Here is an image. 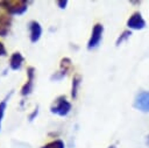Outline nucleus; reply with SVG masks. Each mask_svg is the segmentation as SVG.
Here are the masks:
<instances>
[{"mask_svg": "<svg viewBox=\"0 0 149 148\" xmlns=\"http://www.w3.org/2000/svg\"><path fill=\"white\" fill-rule=\"evenodd\" d=\"M23 61H24V58H23L22 54L19 52V51H15V52L12 54V56H10V58H9V68H10L12 70L16 71V70L21 69Z\"/></svg>", "mask_w": 149, "mask_h": 148, "instance_id": "1a4fd4ad", "label": "nucleus"}, {"mask_svg": "<svg viewBox=\"0 0 149 148\" xmlns=\"http://www.w3.org/2000/svg\"><path fill=\"white\" fill-rule=\"evenodd\" d=\"M68 5V0H58L57 1V6L61 8V9H64Z\"/></svg>", "mask_w": 149, "mask_h": 148, "instance_id": "dca6fc26", "label": "nucleus"}, {"mask_svg": "<svg viewBox=\"0 0 149 148\" xmlns=\"http://www.w3.org/2000/svg\"><path fill=\"white\" fill-rule=\"evenodd\" d=\"M70 69H71V59L68 58V57L62 58L59 71L55 72V73L50 77V79H51V80H61V79H63V78L66 76V73L69 72Z\"/></svg>", "mask_w": 149, "mask_h": 148, "instance_id": "0eeeda50", "label": "nucleus"}, {"mask_svg": "<svg viewBox=\"0 0 149 148\" xmlns=\"http://www.w3.org/2000/svg\"><path fill=\"white\" fill-rule=\"evenodd\" d=\"M127 26L129 29H134V30H140L143 29L146 27V21L142 17L140 12H135L132 14V16L128 19L127 21Z\"/></svg>", "mask_w": 149, "mask_h": 148, "instance_id": "423d86ee", "label": "nucleus"}, {"mask_svg": "<svg viewBox=\"0 0 149 148\" xmlns=\"http://www.w3.org/2000/svg\"><path fill=\"white\" fill-rule=\"evenodd\" d=\"M81 83V77L79 75H74L72 78V87H71V97L73 99L77 98V93H78V87Z\"/></svg>", "mask_w": 149, "mask_h": 148, "instance_id": "9b49d317", "label": "nucleus"}, {"mask_svg": "<svg viewBox=\"0 0 149 148\" xmlns=\"http://www.w3.org/2000/svg\"><path fill=\"white\" fill-rule=\"evenodd\" d=\"M12 23V17L8 14L0 13V36H6L8 34Z\"/></svg>", "mask_w": 149, "mask_h": 148, "instance_id": "9d476101", "label": "nucleus"}, {"mask_svg": "<svg viewBox=\"0 0 149 148\" xmlns=\"http://www.w3.org/2000/svg\"><path fill=\"white\" fill-rule=\"evenodd\" d=\"M27 82L26 84L21 87V96L26 97L33 92L34 89V77H35V68L34 66H28L27 68Z\"/></svg>", "mask_w": 149, "mask_h": 148, "instance_id": "39448f33", "label": "nucleus"}, {"mask_svg": "<svg viewBox=\"0 0 149 148\" xmlns=\"http://www.w3.org/2000/svg\"><path fill=\"white\" fill-rule=\"evenodd\" d=\"M8 98H9V96H6V98L0 101V128H1V121H2V118L5 114V110L7 107V99Z\"/></svg>", "mask_w": 149, "mask_h": 148, "instance_id": "4468645a", "label": "nucleus"}, {"mask_svg": "<svg viewBox=\"0 0 149 148\" xmlns=\"http://www.w3.org/2000/svg\"><path fill=\"white\" fill-rule=\"evenodd\" d=\"M133 106L141 112H149V91H142L137 93Z\"/></svg>", "mask_w": 149, "mask_h": 148, "instance_id": "20e7f679", "label": "nucleus"}, {"mask_svg": "<svg viewBox=\"0 0 149 148\" xmlns=\"http://www.w3.org/2000/svg\"><path fill=\"white\" fill-rule=\"evenodd\" d=\"M6 54H7L6 48H5L3 43H2V42H0V56H6Z\"/></svg>", "mask_w": 149, "mask_h": 148, "instance_id": "f3484780", "label": "nucleus"}, {"mask_svg": "<svg viewBox=\"0 0 149 148\" xmlns=\"http://www.w3.org/2000/svg\"><path fill=\"white\" fill-rule=\"evenodd\" d=\"M0 8L8 15H21L28 8L26 0H0Z\"/></svg>", "mask_w": 149, "mask_h": 148, "instance_id": "f257e3e1", "label": "nucleus"}, {"mask_svg": "<svg viewBox=\"0 0 149 148\" xmlns=\"http://www.w3.org/2000/svg\"><path fill=\"white\" fill-rule=\"evenodd\" d=\"M102 31H104V27L101 23H95L92 28V33H91V37L87 42V49L88 50H92V49H95L100 41H101V37H102Z\"/></svg>", "mask_w": 149, "mask_h": 148, "instance_id": "7ed1b4c3", "label": "nucleus"}, {"mask_svg": "<svg viewBox=\"0 0 149 148\" xmlns=\"http://www.w3.org/2000/svg\"><path fill=\"white\" fill-rule=\"evenodd\" d=\"M28 29H29V38L31 43H36L41 35H42V27L40 24V22L33 20L28 23Z\"/></svg>", "mask_w": 149, "mask_h": 148, "instance_id": "6e6552de", "label": "nucleus"}, {"mask_svg": "<svg viewBox=\"0 0 149 148\" xmlns=\"http://www.w3.org/2000/svg\"><path fill=\"white\" fill-rule=\"evenodd\" d=\"M37 114H38V106H37V107H36V108H35V110L29 114L28 120H29V121H33V120L35 119V117H37Z\"/></svg>", "mask_w": 149, "mask_h": 148, "instance_id": "2eb2a0df", "label": "nucleus"}, {"mask_svg": "<svg viewBox=\"0 0 149 148\" xmlns=\"http://www.w3.org/2000/svg\"><path fill=\"white\" fill-rule=\"evenodd\" d=\"M146 142H147V145L149 146V134L147 135V138H146Z\"/></svg>", "mask_w": 149, "mask_h": 148, "instance_id": "a211bd4d", "label": "nucleus"}, {"mask_svg": "<svg viewBox=\"0 0 149 148\" xmlns=\"http://www.w3.org/2000/svg\"><path fill=\"white\" fill-rule=\"evenodd\" d=\"M108 148H116V147H115V146H109Z\"/></svg>", "mask_w": 149, "mask_h": 148, "instance_id": "6ab92c4d", "label": "nucleus"}, {"mask_svg": "<svg viewBox=\"0 0 149 148\" xmlns=\"http://www.w3.org/2000/svg\"><path fill=\"white\" fill-rule=\"evenodd\" d=\"M130 35H132V31H130V30H125V31H122V33H121V35L118 37V40H116L115 44H116V45H120L123 41H126L127 38H129V37H130Z\"/></svg>", "mask_w": 149, "mask_h": 148, "instance_id": "ddd939ff", "label": "nucleus"}, {"mask_svg": "<svg viewBox=\"0 0 149 148\" xmlns=\"http://www.w3.org/2000/svg\"><path fill=\"white\" fill-rule=\"evenodd\" d=\"M41 148H65V145L62 140L57 139V140H54V141H50V142L45 143Z\"/></svg>", "mask_w": 149, "mask_h": 148, "instance_id": "f8f14e48", "label": "nucleus"}, {"mask_svg": "<svg viewBox=\"0 0 149 148\" xmlns=\"http://www.w3.org/2000/svg\"><path fill=\"white\" fill-rule=\"evenodd\" d=\"M71 111V103L66 99L65 96H59L55 99L52 105L50 106V112L52 114L59 115V117H65L70 113Z\"/></svg>", "mask_w": 149, "mask_h": 148, "instance_id": "f03ea898", "label": "nucleus"}]
</instances>
